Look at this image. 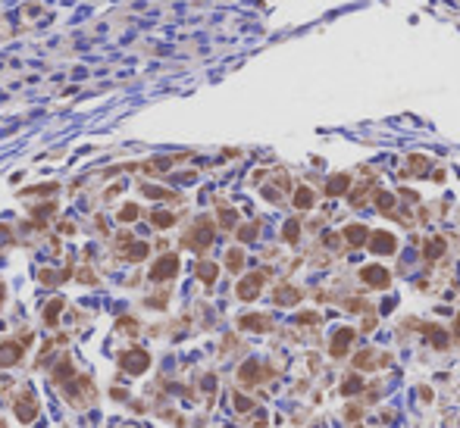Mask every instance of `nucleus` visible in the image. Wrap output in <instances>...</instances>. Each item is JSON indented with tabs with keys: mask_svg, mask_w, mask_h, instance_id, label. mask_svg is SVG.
<instances>
[{
	"mask_svg": "<svg viewBox=\"0 0 460 428\" xmlns=\"http://www.w3.org/2000/svg\"><path fill=\"white\" fill-rule=\"evenodd\" d=\"M22 357V347L16 344V341H7V344H0V369H7L13 363H19Z\"/></svg>",
	"mask_w": 460,
	"mask_h": 428,
	"instance_id": "obj_6",
	"label": "nucleus"
},
{
	"mask_svg": "<svg viewBox=\"0 0 460 428\" xmlns=\"http://www.w3.org/2000/svg\"><path fill=\"white\" fill-rule=\"evenodd\" d=\"M254 231H257V225H247V228H241V241H251V238H254Z\"/></svg>",
	"mask_w": 460,
	"mask_h": 428,
	"instance_id": "obj_26",
	"label": "nucleus"
},
{
	"mask_svg": "<svg viewBox=\"0 0 460 428\" xmlns=\"http://www.w3.org/2000/svg\"><path fill=\"white\" fill-rule=\"evenodd\" d=\"M360 278H363L366 285H373V288H388V282H392L388 269H382V266H366V269H360Z\"/></svg>",
	"mask_w": 460,
	"mask_h": 428,
	"instance_id": "obj_2",
	"label": "nucleus"
},
{
	"mask_svg": "<svg viewBox=\"0 0 460 428\" xmlns=\"http://www.w3.org/2000/svg\"><path fill=\"white\" fill-rule=\"evenodd\" d=\"M138 216V210L135 207H128V210H122V219H135Z\"/></svg>",
	"mask_w": 460,
	"mask_h": 428,
	"instance_id": "obj_27",
	"label": "nucleus"
},
{
	"mask_svg": "<svg viewBox=\"0 0 460 428\" xmlns=\"http://www.w3.org/2000/svg\"><path fill=\"white\" fill-rule=\"evenodd\" d=\"M294 203H298V210H307V207H313V194H310L307 188H301L298 194H294Z\"/></svg>",
	"mask_w": 460,
	"mask_h": 428,
	"instance_id": "obj_15",
	"label": "nucleus"
},
{
	"mask_svg": "<svg viewBox=\"0 0 460 428\" xmlns=\"http://www.w3.org/2000/svg\"><path fill=\"white\" fill-rule=\"evenodd\" d=\"M229 269H241V250H229Z\"/></svg>",
	"mask_w": 460,
	"mask_h": 428,
	"instance_id": "obj_20",
	"label": "nucleus"
},
{
	"mask_svg": "<svg viewBox=\"0 0 460 428\" xmlns=\"http://www.w3.org/2000/svg\"><path fill=\"white\" fill-rule=\"evenodd\" d=\"M363 387V381L354 375V378H347V384H341V394H354V391H360Z\"/></svg>",
	"mask_w": 460,
	"mask_h": 428,
	"instance_id": "obj_18",
	"label": "nucleus"
},
{
	"mask_svg": "<svg viewBox=\"0 0 460 428\" xmlns=\"http://www.w3.org/2000/svg\"><path fill=\"white\" fill-rule=\"evenodd\" d=\"M370 247H373V253H395L398 250V241H395L392 231H376L370 238Z\"/></svg>",
	"mask_w": 460,
	"mask_h": 428,
	"instance_id": "obj_4",
	"label": "nucleus"
},
{
	"mask_svg": "<svg viewBox=\"0 0 460 428\" xmlns=\"http://www.w3.org/2000/svg\"><path fill=\"white\" fill-rule=\"evenodd\" d=\"M119 366H122V372H128V375H141V372L151 366V357H147L144 350H128V353L119 357Z\"/></svg>",
	"mask_w": 460,
	"mask_h": 428,
	"instance_id": "obj_1",
	"label": "nucleus"
},
{
	"mask_svg": "<svg viewBox=\"0 0 460 428\" xmlns=\"http://www.w3.org/2000/svg\"><path fill=\"white\" fill-rule=\"evenodd\" d=\"M275 300H279V303H298V300H301V291H294V288H279V291H275Z\"/></svg>",
	"mask_w": 460,
	"mask_h": 428,
	"instance_id": "obj_13",
	"label": "nucleus"
},
{
	"mask_svg": "<svg viewBox=\"0 0 460 428\" xmlns=\"http://www.w3.org/2000/svg\"><path fill=\"white\" fill-rule=\"evenodd\" d=\"M144 253H147V247H144V244H135L132 250H128V259H141Z\"/></svg>",
	"mask_w": 460,
	"mask_h": 428,
	"instance_id": "obj_23",
	"label": "nucleus"
},
{
	"mask_svg": "<svg viewBox=\"0 0 460 428\" xmlns=\"http://www.w3.org/2000/svg\"><path fill=\"white\" fill-rule=\"evenodd\" d=\"M241 328H257V331H266V328H269V319H266V316H244V319H241Z\"/></svg>",
	"mask_w": 460,
	"mask_h": 428,
	"instance_id": "obj_11",
	"label": "nucleus"
},
{
	"mask_svg": "<svg viewBox=\"0 0 460 428\" xmlns=\"http://www.w3.org/2000/svg\"><path fill=\"white\" fill-rule=\"evenodd\" d=\"M260 288H263V275L254 272V275H247L244 282L238 285V297H241V300H254V297L260 294Z\"/></svg>",
	"mask_w": 460,
	"mask_h": 428,
	"instance_id": "obj_5",
	"label": "nucleus"
},
{
	"mask_svg": "<svg viewBox=\"0 0 460 428\" xmlns=\"http://www.w3.org/2000/svg\"><path fill=\"white\" fill-rule=\"evenodd\" d=\"M376 203H379V210H385V213H388V210H392V203H395V197L379 191V194H376Z\"/></svg>",
	"mask_w": 460,
	"mask_h": 428,
	"instance_id": "obj_17",
	"label": "nucleus"
},
{
	"mask_svg": "<svg viewBox=\"0 0 460 428\" xmlns=\"http://www.w3.org/2000/svg\"><path fill=\"white\" fill-rule=\"evenodd\" d=\"M257 372H260V366H257V360H247L241 366V372H238V378H241L244 384H254L257 381Z\"/></svg>",
	"mask_w": 460,
	"mask_h": 428,
	"instance_id": "obj_10",
	"label": "nucleus"
},
{
	"mask_svg": "<svg viewBox=\"0 0 460 428\" xmlns=\"http://www.w3.org/2000/svg\"><path fill=\"white\" fill-rule=\"evenodd\" d=\"M344 238L351 241V244H357V247H360V244H366V238H370V231H366L363 225H347V228H344Z\"/></svg>",
	"mask_w": 460,
	"mask_h": 428,
	"instance_id": "obj_9",
	"label": "nucleus"
},
{
	"mask_svg": "<svg viewBox=\"0 0 460 428\" xmlns=\"http://www.w3.org/2000/svg\"><path fill=\"white\" fill-rule=\"evenodd\" d=\"M347 184H351V178H347V175H335V178H329V194H344L347 191Z\"/></svg>",
	"mask_w": 460,
	"mask_h": 428,
	"instance_id": "obj_12",
	"label": "nucleus"
},
{
	"mask_svg": "<svg viewBox=\"0 0 460 428\" xmlns=\"http://www.w3.org/2000/svg\"><path fill=\"white\" fill-rule=\"evenodd\" d=\"M429 338L435 341V347H445V344H448V338L441 334V328H429Z\"/></svg>",
	"mask_w": 460,
	"mask_h": 428,
	"instance_id": "obj_21",
	"label": "nucleus"
},
{
	"mask_svg": "<svg viewBox=\"0 0 460 428\" xmlns=\"http://www.w3.org/2000/svg\"><path fill=\"white\" fill-rule=\"evenodd\" d=\"M235 403H238V409H241V413H247V409L254 406V403H251V400H244L241 394H238V397H235Z\"/></svg>",
	"mask_w": 460,
	"mask_h": 428,
	"instance_id": "obj_25",
	"label": "nucleus"
},
{
	"mask_svg": "<svg viewBox=\"0 0 460 428\" xmlns=\"http://www.w3.org/2000/svg\"><path fill=\"white\" fill-rule=\"evenodd\" d=\"M16 416H19V422H31L34 416H38V406H34L31 391H22V397L16 400Z\"/></svg>",
	"mask_w": 460,
	"mask_h": 428,
	"instance_id": "obj_3",
	"label": "nucleus"
},
{
	"mask_svg": "<svg viewBox=\"0 0 460 428\" xmlns=\"http://www.w3.org/2000/svg\"><path fill=\"white\" fill-rule=\"evenodd\" d=\"M0 428H4V422H0Z\"/></svg>",
	"mask_w": 460,
	"mask_h": 428,
	"instance_id": "obj_28",
	"label": "nucleus"
},
{
	"mask_svg": "<svg viewBox=\"0 0 460 428\" xmlns=\"http://www.w3.org/2000/svg\"><path fill=\"white\" fill-rule=\"evenodd\" d=\"M175 269H179V259H175V256H163L160 263L154 266L151 278H154V282H160V278H169V275H175Z\"/></svg>",
	"mask_w": 460,
	"mask_h": 428,
	"instance_id": "obj_7",
	"label": "nucleus"
},
{
	"mask_svg": "<svg viewBox=\"0 0 460 428\" xmlns=\"http://www.w3.org/2000/svg\"><path fill=\"white\" fill-rule=\"evenodd\" d=\"M354 341V331L351 328H341L335 338H332V357H344V350H347V344Z\"/></svg>",
	"mask_w": 460,
	"mask_h": 428,
	"instance_id": "obj_8",
	"label": "nucleus"
},
{
	"mask_svg": "<svg viewBox=\"0 0 460 428\" xmlns=\"http://www.w3.org/2000/svg\"><path fill=\"white\" fill-rule=\"evenodd\" d=\"M197 275H200V278H204V282H213V278H216V266H210V263H204V266H200V269H197Z\"/></svg>",
	"mask_w": 460,
	"mask_h": 428,
	"instance_id": "obj_19",
	"label": "nucleus"
},
{
	"mask_svg": "<svg viewBox=\"0 0 460 428\" xmlns=\"http://www.w3.org/2000/svg\"><path fill=\"white\" fill-rule=\"evenodd\" d=\"M154 222H157V225H172V216H169V213H157Z\"/></svg>",
	"mask_w": 460,
	"mask_h": 428,
	"instance_id": "obj_24",
	"label": "nucleus"
},
{
	"mask_svg": "<svg viewBox=\"0 0 460 428\" xmlns=\"http://www.w3.org/2000/svg\"><path fill=\"white\" fill-rule=\"evenodd\" d=\"M441 250H445V241H441V238H432L429 244H426V256H429V259H435Z\"/></svg>",
	"mask_w": 460,
	"mask_h": 428,
	"instance_id": "obj_16",
	"label": "nucleus"
},
{
	"mask_svg": "<svg viewBox=\"0 0 460 428\" xmlns=\"http://www.w3.org/2000/svg\"><path fill=\"white\" fill-rule=\"evenodd\" d=\"M285 238L288 241H298V222H288V225H285Z\"/></svg>",
	"mask_w": 460,
	"mask_h": 428,
	"instance_id": "obj_22",
	"label": "nucleus"
},
{
	"mask_svg": "<svg viewBox=\"0 0 460 428\" xmlns=\"http://www.w3.org/2000/svg\"><path fill=\"white\" fill-rule=\"evenodd\" d=\"M60 306H63V300H50V303H47V309H44V322H47V325H57Z\"/></svg>",
	"mask_w": 460,
	"mask_h": 428,
	"instance_id": "obj_14",
	"label": "nucleus"
}]
</instances>
